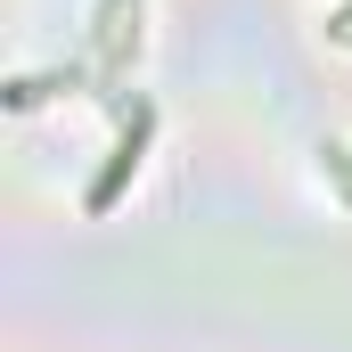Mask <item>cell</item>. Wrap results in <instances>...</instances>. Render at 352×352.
<instances>
[{
    "instance_id": "cell-1",
    "label": "cell",
    "mask_w": 352,
    "mask_h": 352,
    "mask_svg": "<svg viewBox=\"0 0 352 352\" xmlns=\"http://www.w3.org/2000/svg\"><path fill=\"white\" fill-rule=\"evenodd\" d=\"M140 140H148V115H140V123H131V140L115 148V173H107V180H98V188H90V213H98V205H115V188H123V173L140 164Z\"/></svg>"
}]
</instances>
